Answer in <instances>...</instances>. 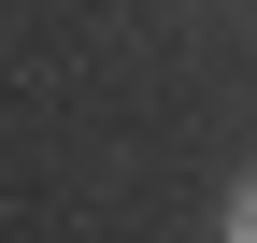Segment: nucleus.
Segmentation results:
<instances>
[{"mask_svg": "<svg viewBox=\"0 0 257 243\" xmlns=\"http://www.w3.org/2000/svg\"><path fill=\"white\" fill-rule=\"evenodd\" d=\"M214 243H257V172H243L229 200H214Z\"/></svg>", "mask_w": 257, "mask_h": 243, "instance_id": "1", "label": "nucleus"}]
</instances>
